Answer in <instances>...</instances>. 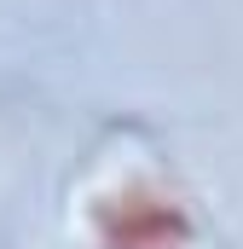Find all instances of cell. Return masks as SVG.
<instances>
[{
    "instance_id": "cell-1",
    "label": "cell",
    "mask_w": 243,
    "mask_h": 249,
    "mask_svg": "<svg viewBox=\"0 0 243 249\" xmlns=\"http://www.w3.org/2000/svg\"><path fill=\"white\" fill-rule=\"evenodd\" d=\"M191 220L156 186H127L99 209V249H185Z\"/></svg>"
}]
</instances>
